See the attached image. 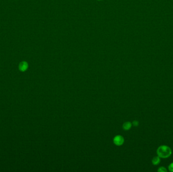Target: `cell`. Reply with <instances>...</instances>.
<instances>
[{"label":"cell","instance_id":"cell-7","mask_svg":"<svg viewBox=\"0 0 173 172\" xmlns=\"http://www.w3.org/2000/svg\"><path fill=\"white\" fill-rule=\"evenodd\" d=\"M169 170L170 172H173V163H172L169 166Z\"/></svg>","mask_w":173,"mask_h":172},{"label":"cell","instance_id":"cell-8","mask_svg":"<svg viewBox=\"0 0 173 172\" xmlns=\"http://www.w3.org/2000/svg\"><path fill=\"white\" fill-rule=\"evenodd\" d=\"M133 125H134V126L137 127L138 126V125H139V122L137 121H136V120H135L133 122Z\"/></svg>","mask_w":173,"mask_h":172},{"label":"cell","instance_id":"cell-9","mask_svg":"<svg viewBox=\"0 0 173 172\" xmlns=\"http://www.w3.org/2000/svg\"><path fill=\"white\" fill-rule=\"evenodd\" d=\"M98 1H102V0H98Z\"/></svg>","mask_w":173,"mask_h":172},{"label":"cell","instance_id":"cell-3","mask_svg":"<svg viewBox=\"0 0 173 172\" xmlns=\"http://www.w3.org/2000/svg\"><path fill=\"white\" fill-rule=\"evenodd\" d=\"M29 68V64L26 61H22L20 63L18 66L19 70L21 72H25Z\"/></svg>","mask_w":173,"mask_h":172},{"label":"cell","instance_id":"cell-4","mask_svg":"<svg viewBox=\"0 0 173 172\" xmlns=\"http://www.w3.org/2000/svg\"><path fill=\"white\" fill-rule=\"evenodd\" d=\"M160 163V157L158 156L154 157L152 160V163L154 165H158Z\"/></svg>","mask_w":173,"mask_h":172},{"label":"cell","instance_id":"cell-5","mask_svg":"<svg viewBox=\"0 0 173 172\" xmlns=\"http://www.w3.org/2000/svg\"><path fill=\"white\" fill-rule=\"evenodd\" d=\"M132 127V123L131 122H125V123L123 124V128L125 130H129L131 129Z\"/></svg>","mask_w":173,"mask_h":172},{"label":"cell","instance_id":"cell-1","mask_svg":"<svg viewBox=\"0 0 173 172\" xmlns=\"http://www.w3.org/2000/svg\"><path fill=\"white\" fill-rule=\"evenodd\" d=\"M172 153L171 148L167 145H161L157 149V154L160 158H168L171 156Z\"/></svg>","mask_w":173,"mask_h":172},{"label":"cell","instance_id":"cell-6","mask_svg":"<svg viewBox=\"0 0 173 172\" xmlns=\"http://www.w3.org/2000/svg\"><path fill=\"white\" fill-rule=\"evenodd\" d=\"M158 171L159 172H167V170L164 167H161L158 169Z\"/></svg>","mask_w":173,"mask_h":172},{"label":"cell","instance_id":"cell-2","mask_svg":"<svg viewBox=\"0 0 173 172\" xmlns=\"http://www.w3.org/2000/svg\"><path fill=\"white\" fill-rule=\"evenodd\" d=\"M114 143L116 145L120 146L124 143V138L121 135H118L114 137Z\"/></svg>","mask_w":173,"mask_h":172}]
</instances>
